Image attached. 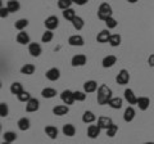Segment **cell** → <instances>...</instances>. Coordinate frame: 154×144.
Masks as SVG:
<instances>
[{
  "label": "cell",
  "mask_w": 154,
  "mask_h": 144,
  "mask_svg": "<svg viewBox=\"0 0 154 144\" xmlns=\"http://www.w3.org/2000/svg\"><path fill=\"white\" fill-rule=\"evenodd\" d=\"M116 63H117V57L116 55H107L103 58L102 66L104 68H110V67H113Z\"/></svg>",
  "instance_id": "13"
},
{
  "label": "cell",
  "mask_w": 154,
  "mask_h": 144,
  "mask_svg": "<svg viewBox=\"0 0 154 144\" xmlns=\"http://www.w3.org/2000/svg\"><path fill=\"white\" fill-rule=\"evenodd\" d=\"M100 129L98 125H90V126L88 127V136L90 139H96L99 135H100Z\"/></svg>",
  "instance_id": "15"
},
{
  "label": "cell",
  "mask_w": 154,
  "mask_h": 144,
  "mask_svg": "<svg viewBox=\"0 0 154 144\" xmlns=\"http://www.w3.org/2000/svg\"><path fill=\"white\" fill-rule=\"evenodd\" d=\"M63 18H64V20H67V21H71L72 22L76 18L75 9L69 8V9H66V11H63Z\"/></svg>",
  "instance_id": "29"
},
{
  "label": "cell",
  "mask_w": 154,
  "mask_h": 144,
  "mask_svg": "<svg viewBox=\"0 0 154 144\" xmlns=\"http://www.w3.org/2000/svg\"><path fill=\"white\" fill-rule=\"evenodd\" d=\"M127 3H130V4H135L136 2H139V0H126Z\"/></svg>",
  "instance_id": "45"
},
{
  "label": "cell",
  "mask_w": 154,
  "mask_h": 144,
  "mask_svg": "<svg viewBox=\"0 0 154 144\" xmlns=\"http://www.w3.org/2000/svg\"><path fill=\"white\" fill-rule=\"evenodd\" d=\"M110 125H113L112 118L105 117V116H100V117L98 118V126H99L100 129H104V130H107V129L110 126Z\"/></svg>",
  "instance_id": "16"
},
{
  "label": "cell",
  "mask_w": 154,
  "mask_h": 144,
  "mask_svg": "<svg viewBox=\"0 0 154 144\" xmlns=\"http://www.w3.org/2000/svg\"><path fill=\"white\" fill-rule=\"evenodd\" d=\"M116 81H117V84L119 85H126L128 84V81H130V74H128V71L127 70H121L118 72V75H117V77H116Z\"/></svg>",
  "instance_id": "5"
},
{
  "label": "cell",
  "mask_w": 154,
  "mask_h": 144,
  "mask_svg": "<svg viewBox=\"0 0 154 144\" xmlns=\"http://www.w3.org/2000/svg\"><path fill=\"white\" fill-rule=\"evenodd\" d=\"M88 2H89V0H72V3L77 4V5H85Z\"/></svg>",
  "instance_id": "43"
},
{
  "label": "cell",
  "mask_w": 154,
  "mask_h": 144,
  "mask_svg": "<svg viewBox=\"0 0 154 144\" xmlns=\"http://www.w3.org/2000/svg\"><path fill=\"white\" fill-rule=\"evenodd\" d=\"M148 63H149V66H150V67H154V54H150V55H149Z\"/></svg>",
  "instance_id": "44"
},
{
  "label": "cell",
  "mask_w": 154,
  "mask_h": 144,
  "mask_svg": "<svg viewBox=\"0 0 154 144\" xmlns=\"http://www.w3.org/2000/svg\"><path fill=\"white\" fill-rule=\"evenodd\" d=\"M23 92V86L21 83H13L11 85V93L14 95H19Z\"/></svg>",
  "instance_id": "30"
},
{
  "label": "cell",
  "mask_w": 154,
  "mask_h": 144,
  "mask_svg": "<svg viewBox=\"0 0 154 144\" xmlns=\"http://www.w3.org/2000/svg\"><path fill=\"white\" fill-rule=\"evenodd\" d=\"M71 4H72V0H58V8L62 9V11L69 9Z\"/></svg>",
  "instance_id": "36"
},
{
  "label": "cell",
  "mask_w": 154,
  "mask_h": 144,
  "mask_svg": "<svg viewBox=\"0 0 154 144\" xmlns=\"http://www.w3.org/2000/svg\"><path fill=\"white\" fill-rule=\"evenodd\" d=\"M86 62H88L86 55H84V54H76V55L72 57L71 64L73 67H82V66L86 64Z\"/></svg>",
  "instance_id": "6"
},
{
  "label": "cell",
  "mask_w": 154,
  "mask_h": 144,
  "mask_svg": "<svg viewBox=\"0 0 154 144\" xmlns=\"http://www.w3.org/2000/svg\"><path fill=\"white\" fill-rule=\"evenodd\" d=\"M60 99L62 102L67 105H71L73 104L76 100H75V92H71V90H64L63 93L60 94Z\"/></svg>",
  "instance_id": "3"
},
{
  "label": "cell",
  "mask_w": 154,
  "mask_h": 144,
  "mask_svg": "<svg viewBox=\"0 0 154 144\" xmlns=\"http://www.w3.org/2000/svg\"><path fill=\"white\" fill-rule=\"evenodd\" d=\"M53 37H54V33H53V31L50 30H46L44 33H42V36H41V41L42 42H50L53 40Z\"/></svg>",
  "instance_id": "35"
},
{
  "label": "cell",
  "mask_w": 154,
  "mask_h": 144,
  "mask_svg": "<svg viewBox=\"0 0 154 144\" xmlns=\"http://www.w3.org/2000/svg\"><path fill=\"white\" fill-rule=\"evenodd\" d=\"M86 99V93L85 92H75V100H77V102H84V100Z\"/></svg>",
  "instance_id": "41"
},
{
  "label": "cell",
  "mask_w": 154,
  "mask_h": 144,
  "mask_svg": "<svg viewBox=\"0 0 154 144\" xmlns=\"http://www.w3.org/2000/svg\"><path fill=\"white\" fill-rule=\"evenodd\" d=\"M44 25L46 27V30L53 31V30H55V28H58V26H59V20H58V17H55V16H50L44 21Z\"/></svg>",
  "instance_id": "4"
},
{
  "label": "cell",
  "mask_w": 154,
  "mask_h": 144,
  "mask_svg": "<svg viewBox=\"0 0 154 144\" xmlns=\"http://www.w3.org/2000/svg\"><path fill=\"white\" fill-rule=\"evenodd\" d=\"M109 45L110 46H119L121 45V36L118 35V33H113V35H110V39H109Z\"/></svg>",
  "instance_id": "28"
},
{
  "label": "cell",
  "mask_w": 154,
  "mask_h": 144,
  "mask_svg": "<svg viewBox=\"0 0 154 144\" xmlns=\"http://www.w3.org/2000/svg\"><path fill=\"white\" fill-rule=\"evenodd\" d=\"M117 131H118V126L113 124V125H110V126L107 129V135H108L109 138H113V136H116Z\"/></svg>",
  "instance_id": "38"
},
{
  "label": "cell",
  "mask_w": 154,
  "mask_h": 144,
  "mask_svg": "<svg viewBox=\"0 0 154 144\" xmlns=\"http://www.w3.org/2000/svg\"><path fill=\"white\" fill-rule=\"evenodd\" d=\"M122 103H123V100L122 98H118V97H114L109 100V103L108 105L110 108H113V109H119V108H122Z\"/></svg>",
  "instance_id": "25"
},
{
  "label": "cell",
  "mask_w": 154,
  "mask_h": 144,
  "mask_svg": "<svg viewBox=\"0 0 154 144\" xmlns=\"http://www.w3.org/2000/svg\"><path fill=\"white\" fill-rule=\"evenodd\" d=\"M68 44L71 46H82L85 44V41H84V37L81 35H72L68 39Z\"/></svg>",
  "instance_id": "12"
},
{
  "label": "cell",
  "mask_w": 154,
  "mask_h": 144,
  "mask_svg": "<svg viewBox=\"0 0 154 144\" xmlns=\"http://www.w3.org/2000/svg\"><path fill=\"white\" fill-rule=\"evenodd\" d=\"M96 89H98V84H96V81H94V80H89L84 84V92L86 94L94 93V92H96Z\"/></svg>",
  "instance_id": "14"
},
{
  "label": "cell",
  "mask_w": 154,
  "mask_h": 144,
  "mask_svg": "<svg viewBox=\"0 0 154 144\" xmlns=\"http://www.w3.org/2000/svg\"><path fill=\"white\" fill-rule=\"evenodd\" d=\"M62 131H63V134L66 136H75V134H76V127L73 126L72 124H66L63 129H62Z\"/></svg>",
  "instance_id": "23"
},
{
  "label": "cell",
  "mask_w": 154,
  "mask_h": 144,
  "mask_svg": "<svg viewBox=\"0 0 154 144\" xmlns=\"http://www.w3.org/2000/svg\"><path fill=\"white\" fill-rule=\"evenodd\" d=\"M117 25H118V22L116 21L113 17H110V18H108V20L105 21V26H107L108 30H112V28H116V27H117Z\"/></svg>",
  "instance_id": "39"
},
{
  "label": "cell",
  "mask_w": 154,
  "mask_h": 144,
  "mask_svg": "<svg viewBox=\"0 0 154 144\" xmlns=\"http://www.w3.org/2000/svg\"><path fill=\"white\" fill-rule=\"evenodd\" d=\"M35 66L33 64H31V63H26L25 66L21 68V74H23V75H32L33 72H35Z\"/></svg>",
  "instance_id": "33"
},
{
  "label": "cell",
  "mask_w": 154,
  "mask_h": 144,
  "mask_svg": "<svg viewBox=\"0 0 154 144\" xmlns=\"http://www.w3.org/2000/svg\"><path fill=\"white\" fill-rule=\"evenodd\" d=\"M27 26H28V20H26V18H21V20H18L16 23H14V27L19 31H23Z\"/></svg>",
  "instance_id": "34"
},
{
  "label": "cell",
  "mask_w": 154,
  "mask_h": 144,
  "mask_svg": "<svg viewBox=\"0 0 154 144\" xmlns=\"http://www.w3.org/2000/svg\"><path fill=\"white\" fill-rule=\"evenodd\" d=\"M72 25H73V27L76 28L77 31H80V30H82L84 28V26H85V22H84V20L81 17H79V16H76V18L73 21H72Z\"/></svg>",
  "instance_id": "32"
},
{
  "label": "cell",
  "mask_w": 154,
  "mask_h": 144,
  "mask_svg": "<svg viewBox=\"0 0 154 144\" xmlns=\"http://www.w3.org/2000/svg\"><path fill=\"white\" fill-rule=\"evenodd\" d=\"M3 138H4V142L13 143L14 140H17V134L14 131H5L3 134Z\"/></svg>",
  "instance_id": "31"
},
{
  "label": "cell",
  "mask_w": 154,
  "mask_h": 144,
  "mask_svg": "<svg viewBox=\"0 0 154 144\" xmlns=\"http://www.w3.org/2000/svg\"><path fill=\"white\" fill-rule=\"evenodd\" d=\"M17 125H18V129H19L21 131H26V130H28V129H30L31 121H30V120H28L27 117H22V118L18 120Z\"/></svg>",
  "instance_id": "21"
},
{
  "label": "cell",
  "mask_w": 154,
  "mask_h": 144,
  "mask_svg": "<svg viewBox=\"0 0 154 144\" xmlns=\"http://www.w3.org/2000/svg\"><path fill=\"white\" fill-rule=\"evenodd\" d=\"M45 76H46V79L49 81H57V80H59V77H60V71L58 68H55V67H53V68L46 71Z\"/></svg>",
  "instance_id": "10"
},
{
  "label": "cell",
  "mask_w": 154,
  "mask_h": 144,
  "mask_svg": "<svg viewBox=\"0 0 154 144\" xmlns=\"http://www.w3.org/2000/svg\"><path fill=\"white\" fill-rule=\"evenodd\" d=\"M68 112H69L68 105H55L53 108V114H55V116H64Z\"/></svg>",
  "instance_id": "20"
},
{
  "label": "cell",
  "mask_w": 154,
  "mask_h": 144,
  "mask_svg": "<svg viewBox=\"0 0 154 144\" xmlns=\"http://www.w3.org/2000/svg\"><path fill=\"white\" fill-rule=\"evenodd\" d=\"M17 98H18L19 102H25V103H27L28 100L31 99V94L28 93V92H25V90H23V92H22L21 94L17 95Z\"/></svg>",
  "instance_id": "37"
},
{
  "label": "cell",
  "mask_w": 154,
  "mask_h": 144,
  "mask_svg": "<svg viewBox=\"0 0 154 144\" xmlns=\"http://www.w3.org/2000/svg\"><path fill=\"white\" fill-rule=\"evenodd\" d=\"M9 114V108L7 103H0V116L2 117H7Z\"/></svg>",
  "instance_id": "40"
},
{
  "label": "cell",
  "mask_w": 154,
  "mask_h": 144,
  "mask_svg": "<svg viewBox=\"0 0 154 144\" xmlns=\"http://www.w3.org/2000/svg\"><path fill=\"white\" fill-rule=\"evenodd\" d=\"M7 8L8 11L11 13H16L19 11V8H21V4H19L18 0H9L7 3Z\"/></svg>",
  "instance_id": "24"
},
{
  "label": "cell",
  "mask_w": 154,
  "mask_h": 144,
  "mask_svg": "<svg viewBox=\"0 0 154 144\" xmlns=\"http://www.w3.org/2000/svg\"><path fill=\"white\" fill-rule=\"evenodd\" d=\"M9 13H11V12L8 11L7 7H2V8H0V17H2V18H7L9 16Z\"/></svg>",
  "instance_id": "42"
},
{
  "label": "cell",
  "mask_w": 154,
  "mask_h": 144,
  "mask_svg": "<svg viewBox=\"0 0 154 144\" xmlns=\"http://www.w3.org/2000/svg\"><path fill=\"white\" fill-rule=\"evenodd\" d=\"M110 35L112 33L109 32V30H102L98 35H96V41L100 42V44H105V42H109V39H110Z\"/></svg>",
  "instance_id": "8"
},
{
  "label": "cell",
  "mask_w": 154,
  "mask_h": 144,
  "mask_svg": "<svg viewBox=\"0 0 154 144\" xmlns=\"http://www.w3.org/2000/svg\"><path fill=\"white\" fill-rule=\"evenodd\" d=\"M17 42L21 45H27V44H31L30 42V36H28V33L25 32V31H21L17 35Z\"/></svg>",
  "instance_id": "18"
},
{
  "label": "cell",
  "mask_w": 154,
  "mask_h": 144,
  "mask_svg": "<svg viewBox=\"0 0 154 144\" xmlns=\"http://www.w3.org/2000/svg\"><path fill=\"white\" fill-rule=\"evenodd\" d=\"M135 116H136V112H135L134 107H127L126 109H125V113H123V120L126 122H131L132 120L135 118Z\"/></svg>",
  "instance_id": "22"
},
{
  "label": "cell",
  "mask_w": 154,
  "mask_h": 144,
  "mask_svg": "<svg viewBox=\"0 0 154 144\" xmlns=\"http://www.w3.org/2000/svg\"><path fill=\"white\" fill-rule=\"evenodd\" d=\"M113 14V11H112V7L109 5L108 3H102L98 8V18L102 21H107L108 18L112 17Z\"/></svg>",
  "instance_id": "2"
},
{
  "label": "cell",
  "mask_w": 154,
  "mask_h": 144,
  "mask_svg": "<svg viewBox=\"0 0 154 144\" xmlns=\"http://www.w3.org/2000/svg\"><path fill=\"white\" fill-rule=\"evenodd\" d=\"M123 95H125V99H126V102L128 104H137V97L135 95L134 90L126 89L125 90V93H123Z\"/></svg>",
  "instance_id": "11"
},
{
  "label": "cell",
  "mask_w": 154,
  "mask_h": 144,
  "mask_svg": "<svg viewBox=\"0 0 154 144\" xmlns=\"http://www.w3.org/2000/svg\"><path fill=\"white\" fill-rule=\"evenodd\" d=\"M143 144H154V142H148V143H143Z\"/></svg>",
  "instance_id": "46"
},
{
  "label": "cell",
  "mask_w": 154,
  "mask_h": 144,
  "mask_svg": "<svg viewBox=\"0 0 154 144\" xmlns=\"http://www.w3.org/2000/svg\"><path fill=\"white\" fill-rule=\"evenodd\" d=\"M41 95H42V98H46V99L54 98L57 95V90L53 89V88H45V89H42Z\"/></svg>",
  "instance_id": "26"
},
{
  "label": "cell",
  "mask_w": 154,
  "mask_h": 144,
  "mask_svg": "<svg viewBox=\"0 0 154 144\" xmlns=\"http://www.w3.org/2000/svg\"><path fill=\"white\" fill-rule=\"evenodd\" d=\"M112 90H110V88H108L107 85H100L99 89H98V103L100 105H104V104H108L109 100L112 99Z\"/></svg>",
  "instance_id": "1"
},
{
  "label": "cell",
  "mask_w": 154,
  "mask_h": 144,
  "mask_svg": "<svg viewBox=\"0 0 154 144\" xmlns=\"http://www.w3.org/2000/svg\"><path fill=\"white\" fill-rule=\"evenodd\" d=\"M28 53L32 55V57H40V54L42 53V49H41V45L37 44V42H31L28 44Z\"/></svg>",
  "instance_id": "9"
},
{
  "label": "cell",
  "mask_w": 154,
  "mask_h": 144,
  "mask_svg": "<svg viewBox=\"0 0 154 144\" xmlns=\"http://www.w3.org/2000/svg\"><path fill=\"white\" fill-rule=\"evenodd\" d=\"M40 108V102L36 98H31L28 102L26 103V112L31 113V112H36Z\"/></svg>",
  "instance_id": "7"
},
{
  "label": "cell",
  "mask_w": 154,
  "mask_h": 144,
  "mask_svg": "<svg viewBox=\"0 0 154 144\" xmlns=\"http://www.w3.org/2000/svg\"><path fill=\"white\" fill-rule=\"evenodd\" d=\"M2 144H12V143H8V142H3Z\"/></svg>",
  "instance_id": "47"
},
{
  "label": "cell",
  "mask_w": 154,
  "mask_h": 144,
  "mask_svg": "<svg viewBox=\"0 0 154 144\" xmlns=\"http://www.w3.org/2000/svg\"><path fill=\"white\" fill-rule=\"evenodd\" d=\"M136 105L139 107V109H141V111H146L149 108V105H150V99L148 97H139Z\"/></svg>",
  "instance_id": "17"
},
{
  "label": "cell",
  "mask_w": 154,
  "mask_h": 144,
  "mask_svg": "<svg viewBox=\"0 0 154 144\" xmlns=\"http://www.w3.org/2000/svg\"><path fill=\"white\" fill-rule=\"evenodd\" d=\"M95 120H96V116H95V114L91 112V111L84 112V114H82V121H84L85 124H93Z\"/></svg>",
  "instance_id": "27"
},
{
  "label": "cell",
  "mask_w": 154,
  "mask_h": 144,
  "mask_svg": "<svg viewBox=\"0 0 154 144\" xmlns=\"http://www.w3.org/2000/svg\"><path fill=\"white\" fill-rule=\"evenodd\" d=\"M44 131H45V134L48 136H49L50 139H57V136H58V129L55 127V126H53V125H48V126H45V129H44Z\"/></svg>",
  "instance_id": "19"
}]
</instances>
